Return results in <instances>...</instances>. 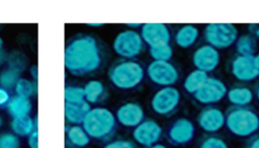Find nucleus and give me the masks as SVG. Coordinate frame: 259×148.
I'll return each mask as SVG.
<instances>
[{"label": "nucleus", "instance_id": "obj_36", "mask_svg": "<svg viewBox=\"0 0 259 148\" xmlns=\"http://www.w3.org/2000/svg\"><path fill=\"white\" fill-rule=\"evenodd\" d=\"M248 31L252 36L256 39L257 42L259 41V23H249Z\"/></svg>", "mask_w": 259, "mask_h": 148}, {"label": "nucleus", "instance_id": "obj_26", "mask_svg": "<svg viewBox=\"0 0 259 148\" xmlns=\"http://www.w3.org/2000/svg\"><path fill=\"white\" fill-rule=\"evenodd\" d=\"M149 54L153 61H170L173 56V49L169 44H160L149 47Z\"/></svg>", "mask_w": 259, "mask_h": 148}, {"label": "nucleus", "instance_id": "obj_39", "mask_svg": "<svg viewBox=\"0 0 259 148\" xmlns=\"http://www.w3.org/2000/svg\"><path fill=\"white\" fill-rule=\"evenodd\" d=\"M7 56H6V54L3 52V51H0V66L7 60Z\"/></svg>", "mask_w": 259, "mask_h": 148}, {"label": "nucleus", "instance_id": "obj_4", "mask_svg": "<svg viewBox=\"0 0 259 148\" xmlns=\"http://www.w3.org/2000/svg\"><path fill=\"white\" fill-rule=\"evenodd\" d=\"M110 82L119 89H133L145 77L143 66L134 60H122L115 63L108 73Z\"/></svg>", "mask_w": 259, "mask_h": 148}, {"label": "nucleus", "instance_id": "obj_38", "mask_svg": "<svg viewBox=\"0 0 259 148\" xmlns=\"http://www.w3.org/2000/svg\"><path fill=\"white\" fill-rule=\"evenodd\" d=\"M30 74H31V76L33 77L34 81H37V66L33 65V66L30 68Z\"/></svg>", "mask_w": 259, "mask_h": 148}, {"label": "nucleus", "instance_id": "obj_34", "mask_svg": "<svg viewBox=\"0 0 259 148\" xmlns=\"http://www.w3.org/2000/svg\"><path fill=\"white\" fill-rule=\"evenodd\" d=\"M27 144L29 148H38V130H34L27 136Z\"/></svg>", "mask_w": 259, "mask_h": 148}, {"label": "nucleus", "instance_id": "obj_3", "mask_svg": "<svg viewBox=\"0 0 259 148\" xmlns=\"http://www.w3.org/2000/svg\"><path fill=\"white\" fill-rule=\"evenodd\" d=\"M225 126L237 137H250L259 130V115L249 106H233L226 114Z\"/></svg>", "mask_w": 259, "mask_h": 148}, {"label": "nucleus", "instance_id": "obj_7", "mask_svg": "<svg viewBox=\"0 0 259 148\" xmlns=\"http://www.w3.org/2000/svg\"><path fill=\"white\" fill-rule=\"evenodd\" d=\"M181 99L179 90L173 86L159 89L152 97L151 107L160 116H170L178 107Z\"/></svg>", "mask_w": 259, "mask_h": 148}, {"label": "nucleus", "instance_id": "obj_2", "mask_svg": "<svg viewBox=\"0 0 259 148\" xmlns=\"http://www.w3.org/2000/svg\"><path fill=\"white\" fill-rule=\"evenodd\" d=\"M82 127L90 138L106 141L109 140L116 129L115 116L105 107H94L85 117Z\"/></svg>", "mask_w": 259, "mask_h": 148}, {"label": "nucleus", "instance_id": "obj_5", "mask_svg": "<svg viewBox=\"0 0 259 148\" xmlns=\"http://www.w3.org/2000/svg\"><path fill=\"white\" fill-rule=\"evenodd\" d=\"M204 40L207 45L217 50L227 49L233 46L238 39V29L233 23L213 22L208 23L203 30Z\"/></svg>", "mask_w": 259, "mask_h": 148}, {"label": "nucleus", "instance_id": "obj_19", "mask_svg": "<svg viewBox=\"0 0 259 148\" xmlns=\"http://www.w3.org/2000/svg\"><path fill=\"white\" fill-rule=\"evenodd\" d=\"M228 100L234 106H248L254 98V94L249 87L234 86L228 90Z\"/></svg>", "mask_w": 259, "mask_h": 148}, {"label": "nucleus", "instance_id": "obj_12", "mask_svg": "<svg viewBox=\"0 0 259 148\" xmlns=\"http://www.w3.org/2000/svg\"><path fill=\"white\" fill-rule=\"evenodd\" d=\"M163 134L162 127L153 120L143 121L133 132L134 140L142 146L151 147L158 143Z\"/></svg>", "mask_w": 259, "mask_h": 148}, {"label": "nucleus", "instance_id": "obj_42", "mask_svg": "<svg viewBox=\"0 0 259 148\" xmlns=\"http://www.w3.org/2000/svg\"><path fill=\"white\" fill-rule=\"evenodd\" d=\"M104 23H101V22H99V23H87V25H90V26H102Z\"/></svg>", "mask_w": 259, "mask_h": 148}, {"label": "nucleus", "instance_id": "obj_37", "mask_svg": "<svg viewBox=\"0 0 259 148\" xmlns=\"http://www.w3.org/2000/svg\"><path fill=\"white\" fill-rule=\"evenodd\" d=\"M248 148H259V137H256L250 141Z\"/></svg>", "mask_w": 259, "mask_h": 148}, {"label": "nucleus", "instance_id": "obj_11", "mask_svg": "<svg viewBox=\"0 0 259 148\" xmlns=\"http://www.w3.org/2000/svg\"><path fill=\"white\" fill-rule=\"evenodd\" d=\"M195 136V127L193 123L186 118L175 120L168 129L167 137L173 145H186L190 143Z\"/></svg>", "mask_w": 259, "mask_h": 148}, {"label": "nucleus", "instance_id": "obj_44", "mask_svg": "<svg viewBox=\"0 0 259 148\" xmlns=\"http://www.w3.org/2000/svg\"><path fill=\"white\" fill-rule=\"evenodd\" d=\"M255 60H256V62H257V65L259 66V53L255 55Z\"/></svg>", "mask_w": 259, "mask_h": 148}, {"label": "nucleus", "instance_id": "obj_40", "mask_svg": "<svg viewBox=\"0 0 259 148\" xmlns=\"http://www.w3.org/2000/svg\"><path fill=\"white\" fill-rule=\"evenodd\" d=\"M149 148H167L164 144H161V143H156V144H154L153 146H151V147H149Z\"/></svg>", "mask_w": 259, "mask_h": 148}, {"label": "nucleus", "instance_id": "obj_15", "mask_svg": "<svg viewBox=\"0 0 259 148\" xmlns=\"http://www.w3.org/2000/svg\"><path fill=\"white\" fill-rule=\"evenodd\" d=\"M140 34L144 43L149 47L160 44H169L171 40V32L168 26L159 22H148L142 24Z\"/></svg>", "mask_w": 259, "mask_h": 148}, {"label": "nucleus", "instance_id": "obj_21", "mask_svg": "<svg viewBox=\"0 0 259 148\" xmlns=\"http://www.w3.org/2000/svg\"><path fill=\"white\" fill-rule=\"evenodd\" d=\"M10 128L13 134L17 135L18 137H27L34 130H37L35 128L34 119H32L30 116L13 118L10 122Z\"/></svg>", "mask_w": 259, "mask_h": 148}, {"label": "nucleus", "instance_id": "obj_22", "mask_svg": "<svg viewBox=\"0 0 259 148\" xmlns=\"http://www.w3.org/2000/svg\"><path fill=\"white\" fill-rule=\"evenodd\" d=\"M66 136L68 142L74 147H85L90 143V136L80 125H72L67 128Z\"/></svg>", "mask_w": 259, "mask_h": 148}, {"label": "nucleus", "instance_id": "obj_8", "mask_svg": "<svg viewBox=\"0 0 259 148\" xmlns=\"http://www.w3.org/2000/svg\"><path fill=\"white\" fill-rule=\"evenodd\" d=\"M149 79L162 87L173 86L179 79L177 68L169 61H152L147 67Z\"/></svg>", "mask_w": 259, "mask_h": 148}, {"label": "nucleus", "instance_id": "obj_30", "mask_svg": "<svg viewBox=\"0 0 259 148\" xmlns=\"http://www.w3.org/2000/svg\"><path fill=\"white\" fill-rule=\"evenodd\" d=\"M7 61H8V64H9V68L17 71L18 73L22 72L25 69L26 60L23 57V55H21L18 52H15V53L11 54L7 58Z\"/></svg>", "mask_w": 259, "mask_h": 148}, {"label": "nucleus", "instance_id": "obj_10", "mask_svg": "<svg viewBox=\"0 0 259 148\" xmlns=\"http://www.w3.org/2000/svg\"><path fill=\"white\" fill-rule=\"evenodd\" d=\"M232 75L242 82H250L259 77V66L255 56L237 55L231 62Z\"/></svg>", "mask_w": 259, "mask_h": 148}, {"label": "nucleus", "instance_id": "obj_23", "mask_svg": "<svg viewBox=\"0 0 259 148\" xmlns=\"http://www.w3.org/2000/svg\"><path fill=\"white\" fill-rule=\"evenodd\" d=\"M208 77L209 76L207 75V73L201 70L195 69L186 76L183 82V87L186 92L190 94H194L202 87V85L206 82Z\"/></svg>", "mask_w": 259, "mask_h": 148}, {"label": "nucleus", "instance_id": "obj_9", "mask_svg": "<svg viewBox=\"0 0 259 148\" xmlns=\"http://www.w3.org/2000/svg\"><path fill=\"white\" fill-rule=\"evenodd\" d=\"M228 93L226 84L219 78L208 77L202 87L193 94L194 99L200 104L211 105L221 101Z\"/></svg>", "mask_w": 259, "mask_h": 148}, {"label": "nucleus", "instance_id": "obj_18", "mask_svg": "<svg viewBox=\"0 0 259 148\" xmlns=\"http://www.w3.org/2000/svg\"><path fill=\"white\" fill-rule=\"evenodd\" d=\"M199 36V29L193 24L182 25L175 33V43L182 49L192 47Z\"/></svg>", "mask_w": 259, "mask_h": 148}, {"label": "nucleus", "instance_id": "obj_27", "mask_svg": "<svg viewBox=\"0 0 259 148\" xmlns=\"http://www.w3.org/2000/svg\"><path fill=\"white\" fill-rule=\"evenodd\" d=\"M14 90L16 95L29 98L31 95L37 93V81L31 82L26 78H19L14 87Z\"/></svg>", "mask_w": 259, "mask_h": 148}, {"label": "nucleus", "instance_id": "obj_41", "mask_svg": "<svg viewBox=\"0 0 259 148\" xmlns=\"http://www.w3.org/2000/svg\"><path fill=\"white\" fill-rule=\"evenodd\" d=\"M126 25L130 27H138V26H142V23H126Z\"/></svg>", "mask_w": 259, "mask_h": 148}, {"label": "nucleus", "instance_id": "obj_16", "mask_svg": "<svg viewBox=\"0 0 259 148\" xmlns=\"http://www.w3.org/2000/svg\"><path fill=\"white\" fill-rule=\"evenodd\" d=\"M116 121L127 128H136L145 118L143 107L137 102H126L118 107L115 115Z\"/></svg>", "mask_w": 259, "mask_h": 148}, {"label": "nucleus", "instance_id": "obj_17", "mask_svg": "<svg viewBox=\"0 0 259 148\" xmlns=\"http://www.w3.org/2000/svg\"><path fill=\"white\" fill-rule=\"evenodd\" d=\"M91 106L86 100L80 103L65 102V119L69 124L82 125L85 117L90 112Z\"/></svg>", "mask_w": 259, "mask_h": 148}, {"label": "nucleus", "instance_id": "obj_45", "mask_svg": "<svg viewBox=\"0 0 259 148\" xmlns=\"http://www.w3.org/2000/svg\"><path fill=\"white\" fill-rule=\"evenodd\" d=\"M256 96H257V98H258V100H259V85H258V87L256 88Z\"/></svg>", "mask_w": 259, "mask_h": 148}, {"label": "nucleus", "instance_id": "obj_25", "mask_svg": "<svg viewBox=\"0 0 259 148\" xmlns=\"http://www.w3.org/2000/svg\"><path fill=\"white\" fill-rule=\"evenodd\" d=\"M84 88L85 100L88 103H97L99 102L105 93L104 85L99 80H90L86 83Z\"/></svg>", "mask_w": 259, "mask_h": 148}, {"label": "nucleus", "instance_id": "obj_43", "mask_svg": "<svg viewBox=\"0 0 259 148\" xmlns=\"http://www.w3.org/2000/svg\"><path fill=\"white\" fill-rule=\"evenodd\" d=\"M3 44H4V42H3V39L0 36V51H2V48H3Z\"/></svg>", "mask_w": 259, "mask_h": 148}, {"label": "nucleus", "instance_id": "obj_46", "mask_svg": "<svg viewBox=\"0 0 259 148\" xmlns=\"http://www.w3.org/2000/svg\"><path fill=\"white\" fill-rule=\"evenodd\" d=\"M2 124H3V120H2V117L0 116V128L2 127Z\"/></svg>", "mask_w": 259, "mask_h": 148}, {"label": "nucleus", "instance_id": "obj_29", "mask_svg": "<svg viewBox=\"0 0 259 148\" xmlns=\"http://www.w3.org/2000/svg\"><path fill=\"white\" fill-rule=\"evenodd\" d=\"M19 79V73L13 69H6L0 73V86L6 89L14 88Z\"/></svg>", "mask_w": 259, "mask_h": 148}, {"label": "nucleus", "instance_id": "obj_13", "mask_svg": "<svg viewBox=\"0 0 259 148\" xmlns=\"http://www.w3.org/2000/svg\"><path fill=\"white\" fill-rule=\"evenodd\" d=\"M220 61L221 56L219 50L207 44L197 48L192 55L193 65L196 67V69L205 73L215 70L220 64Z\"/></svg>", "mask_w": 259, "mask_h": 148}, {"label": "nucleus", "instance_id": "obj_32", "mask_svg": "<svg viewBox=\"0 0 259 148\" xmlns=\"http://www.w3.org/2000/svg\"><path fill=\"white\" fill-rule=\"evenodd\" d=\"M199 148H229V146L221 137L208 136L200 142Z\"/></svg>", "mask_w": 259, "mask_h": 148}, {"label": "nucleus", "instance_id": "obj_6", "mask_svg": "<svg viewBox=\"0 0 259 148\" xmlns=\"http://www.w3.org/2000/svg\"><path fill=\"white\" fill-rule=\"evenodd\" d=\"M112 49L119 57L131 60L142 53L144 49V41L141 34L136 30H122L114 38Z\"/></svg>", "mask_w": 259, "mask_h": 148}, {"label": "nucleus", "instance_id": "obj_20", "mask_svg": "<svg viewBox=\"0 0 259 148\" xmlns=\"http://www.w3.org/2000/svg\"><path fill=\"white\" fill-rule=\"evenodd\" d=\"M8 114L13 118H20L29 116L32 109V104L29 98L15 95L11 97L6 105Z\"/></svg>", "mask_w": 259, "mask_h": 148}, {"label": "nucleus", "instance_id": "obj_28", "mask_svg": "<svg viewBox=\"0 0 259 148\" xmlns=\"http://www.w3.org/2000/svg\"><path fill=\"white\" fill-rule=\"evenodd\" d=\"M64 96L65 102L67 103H80L85 101L84 88L80 86H66Z\"/></svg>", "mask_w": 259, "mask_h": 148}, {"label": "nucleus", "instance_id": "obj_14", "mask_svg": "<svg viewBox=\"0 0 259 148\" xmlns=\"http://www.w3.org/2000/svg\"><path fill=\"white\" fill-rule=\"evenodd\" d=\"M197 124L204 132L215 133L226 125V115L219 107L208 105L198 114Z\"/></svg>", "mask_w": 259, "mask_h": 148}, {"label": "nucleus", "instance_id": "obj_1", "mask_svg": "<svg viewBox=\"0 0 259 148\" xmlns=\"http://www.w3.org/2000/svg\"><path fill=\"white\" fill-rule=\"evenodd\" d=\"M64 63L66 69L75 76L95 72L102 63L99 42L91 34L77 33L66 45Z\"/></svg>", "mask_w": 259, "mask_h": 148}, {"label": "nucleus", "instance_id": "obj_33", "mask_svg": "<svg viewBox=\"0 0 259 148\" xmlns=\"http://www.w3.org/2000/svg\"><path fill=\"white\" fill-rule=\"evenodd\" d=\"M103 148H136L134 143L127 140H115L106 144Z\"/></svg>", "mask_w": 259, "mask_h": 148}, {"label": "nucleus", "instance_id": "obj_35", "mask_svg": "<svg viewBox=\"0 0 259 148\" xmlns=\"http://www.w3.org/2000/svg\"><path fill=\"white\" fill-rule=\"evenodd\" d=\"M10 99H11V97H10L8 90L6 88L0 86V106L7 105V103L9 102Z\"/></svg>", "mask_w": 259, "mask_h": 148}, {"label": "nucleus", "instance_id": "obj_31", "mask_svg": "<svg viewBox=\"0 0 259 148\" xmlns=\"http://www.w3.org/2000/svg\"><path fill=\"white\" fill-rule=\"evenodd\" d=\"M0 148H20V140L13 133H4L0 135Z\"/></svg>", "mask_w": 259, "mask_h": 148}, {"label": "nucleus", "instance_id": "obj_24", "mask_svg": "<svg viewBox=\"0 0 259 148\" xmlns=\"http://www.w3.org/2000/svg\"><path fill=\"white\" fill-rule=\"evenodd\" d=\"M236 51L238 55L255 56L257 52V41L249 32L238 36L236 43Z\"/></svg>", "mask_w": 259, "mask_h": 148}]
</instances>
